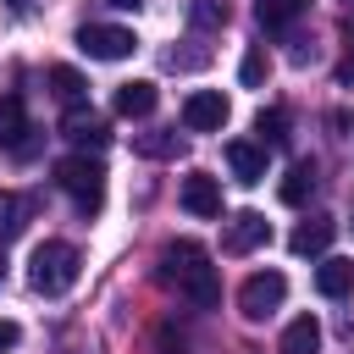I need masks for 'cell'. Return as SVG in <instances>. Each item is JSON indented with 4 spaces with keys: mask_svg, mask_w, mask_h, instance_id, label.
<instances>
[{
    "mask_svg": "<svg viewBox=\"0 0 354 354\" xmlns=\"http://www.w3.org/2000/svg\"><path fill=\"white\" fill-rule=\"evenodd\" d=\"M155 277H160L166 288H177L183 299H194L199 310H216V304H221V277H216L210 254H205L194 238L166 243V249H160V260H155Z\"/></svg>",
    "mask_w": 354,
    "mask_h": 354,
    "instance_id": "obj_1",
    "label": "cell"
},
{
    "mask_svg": "<svg viewBox=\"0 0 354 354\" xmlns=\"http://www.w3.org/2000/svg\"><path fill=\"white\" fill-rule=\"evenodd\" d=\"M77 271H83V254H77L66 238H44V243L33 249V260H28V288L44 293V299H61V293L77 282Z\"/></svg>",
    "mask_w": 354,
    "mask_h": 354,
    "instance_id": "obj_2",
    "label": "cell"
},
{
    "mask_svg": "<svg viewBox=\"0 0 354 354\" xmlns=\"http://www.w3.org/2000/svg\"><path fill=\"white\" fill-rule=\"evenodd\" d=\"M55 183H61V194H66L83 216H100V205H105V166H100L94 155H66V160H55Z\"/></svg>",
    "mask_w": 354,
    "mask_h": 354,
    "instance_id": "obj_3",
    "label": "cell"
},
{
    "mask_svg": "<svg viewBox=\"0 0 354 354\" xmlns=\"http://www.w3.org/2000/svg\"><path fill=\"white\" fill-rule=\"evenodd\" d=\"M282 299H288V277L282 271H254L238 288V315L243 321H266V315L282 310Z\"/></svg>",
    "mask_w": 354,
    "mask_h": 354,
    "instance_id": "obj_4",
    "label": "cell"
},
{
    "mask_svg": "<svg viewBox=\"0 0 354 354\" xmlns=\"http://www.w3.org/2000/svg\"><path fill=\"white\" fill-rule=\"evenodd\" d=\"M77 50L88 61H127L138 50V39H133V28H116V22H83L77 28Z\"/></svg>",
    "mask_w": 354,
    "mask_h": 354,
    "instance_id": "obj_5",
    "label": "cell"
},
{
    "mask_svg": "<svg viewBox=\"0 0 354 354\" xmlns=\"http://www.w3.org/2000/svg\"><path fill=\"white\" fill-rule=\"evenodd\" d=\"M227 116H232V105H227L221 88H194V94L183 100V127H188V133H221Z\"/></svg>",
    "mask_w": 354,
    "mask_h": 354,
    "instance_id": "obj_6",
    "label": "cell"
},
{
    "mask_svg": "<svg viewBox=\"0 0 354 354\" xmlns=\"http://www.w3.org/2000/svg\"><path fill=\"white\" fill-rule=\"evenodd\" d=\"M39 127L28 122V105H22V94H0V149L6 155H33V138Z\"/></svg>",
    "mask_w": 354,
    "mask_h": 354,
    "instance_id": "obj_7",
    "label": "cell"
},
{
    "mask_svg": "<svg viewBox=\"0 0 354 354\" xmlns=\"http://www.w3.org/2000/svg\"><path fill=\"white\" fill-rule=\"evenodd\" d=\"M177 199H183V210H188V216L210 221V216H221V177H210V171H188Z\"/></svg>",
    "mask_w": 354,
    "mask_h": 354,
    "instance_id": "obj_8",
    "label": "cell"
},
{
    "mask_svg": "<svg viewBox=\"0 0 354 354\" xmlns=\"http://www.w3.org/2000/svg\"><path fill=\"white\" fill-rule=\"evenodd\" d=\"M271 238V221L260 216V210H238L232 221H227V232H221V249L227 254H249V249H260Z\"/></svg>",
    "mask_w": 354,
    "mask_h": 354,
    "instance_id": "obj_9",
    "label": "cell"
},
{
    "mask_svg": "<svg viewBox=\"0 0 354 354\" xmlns=\"http://www.w3.org/2000/svg\"><path fill=\"white\" fill-rule=\"evenodd\" d=\"M61 133L77 144V155H88V149H105V138H111V127H105V116H94V111H83V105H72L66 111V122H61Z\"/></svg>",
    "mask_w": 354,
    "mask_h": 354,
    "instance_id": "obj_10",
    "label": "cell"
},
{
    "mask_svg": "<svg viewBox=\"0 0 354 354\" xmlns=\"http://www.w3.org/2000/svg\"><path fill=\"white\" fill-rule=\"evenodd\" d=\"M227 166H232V177L238 183H266V144H249V138H232L227 144Z\"/></svg>",
    "mask_w": 354,
    "mask_h": 354,
    "instance_id": "obj_11",
    "label": "cell"
},
{
    "mask_svg": "<svg viewBox=\"0 0 354 354\" xmlns=\"http://www.w3.org/2000/svg\"><path fill=\"white\" fill-rule=\"evenodd\" d=\"M155 100H160V88H155L149 77H133V83H116V94H111V105H116V116H149V111H155Z\"/></svg>",
    "mask_w": 354,
    "mask_h": 354,
    "instance_id": "obj_12",
    "label": "cell"
},
{
    "mask_svg": "<svg viewBox=\"0 0 354 354\" xmlns=\"http://www.w3.org/2000/svg\"><path fill=\"white\" fill-rule=\"evenodd\" d=\"M337 238V221L332 216H310V221H299L293 227V238H288V249L293 254H326V243Z\"/></svg>",
    "mask_w": 354,
    "mask_h": 354,
    "instance_id": "obj_13",
    "label": "cell"
},
{
    "mask_svg": "<svg viewBox=\"0 0 354 354\" xmlns=\"http://www.w3.org/2000/svg\"><path fill=\"white\" fill-rule=\"evenodd\" d=\"M315 288H321L326 299H343V293H354V260H343V254H326V260L315 266Z\"/></svg>",
    "mask_w": 354,
    "mask_h": 354,
    "instance_id": "obj_14",
    "label": "cell"
},
{
    "mask_svg": "<svg viewBox=\"0 0 354 354\" xmlns=\"http://www.w3.org/2000/svg\"><path fill=\"white\" fill-rule=\"evenodd\" d=\"M277 348H282V354H321V321H315V315H293Z\"/></svg>",
    "mask_w": 354,
    "mask_h": 354,
    "instance_id": "obj_15",
    "label": "cell"
},
{
    "mask_svg": "<svg viewBox=\"0 0 354 354\" xmlns=\"http://www.w3.org/2000/svg\"><path fill=\"white\" fill-rule=\"evenodd\" d=\"M133 149H138L144 160H177V155H183V133H177V127H155V133H138Z\"/></svg>",
    "mask_w": 354,
    "mask_h": 354,
    "instance_id": "obj_16",
    "label": "cell"
},
{
    "mask_svg": "<svg viewBox=\"0 0 354 354\" xmlns=\"http://www.w3.org/2000/svg\"><path fill=\"white\" fill-rule=\"evenodd\" d=\"M304 11H310V0H254L260 28H293Z\"/></svg>",
    "mask_w": 354,
    "mask_h": 354,
    "instance_id": "obj_17",
    "label": "cell"
},
{
    "mask_svg": "<svg viewBox=\"0 0 354 354\" xmlns=\"http://www.w3.org/2000/svg\"><path fill=\"white\" fill-rule=\"evenodd\" d=\"M22 227H28V199L11 194V188H0V243L22 238Z\"/></svg>",
    "mask_w": 354,
    "mask_h": 354,
    "instance_id": "obj_18",
    "label": "cell"
},
{
    "mask_svg": "<svg viewBox=\"0 0 354 354\" xmlns=\"http://www.w3.org/2000/svg\"><path fill=\"white\" fill-rule=\"evenodd\" d=\"M50 88H55V100L72 111V105H83V94H88V83H83V72L77 66H50Z\"/></svg>",
    "mask_w": 354,
    "mask_h": 354,
    "instance_id": "obj_19",
    "label": "cell"
},
{
    "mask_svg": "<svg viewBox=\"0 0 354 354\" xmlns=\"http://www.w3.org/2000/svg\"><path fill=\"white\" fill-rule=\"evenodd\" d=\"M310 194H315V166L310 160H293L288 177H282V205H304Z\"/></svg>",
    "mask_w": 354,
    "mask_h": 354,
    "instance_id": "obj_20",
    "label": "cell"
},
{
    "mask_svg": "<svg viewBox=\"0 0 354 354\" xmlns=\"http://www.w3.org/2000/svg\"><path fill=\"white\" fill-rule=\"evenodd\" d=\"M266 77H271V55H266V44H249L243 61H238V83L243 88H260Z\"/></svg>",
    "mask_w": 354,
    "mask_h": 354,
    "instance_id": "obj_21",
    "label": "cell"
},
{
    "mask_svg": "<svg viewBox=\"0 0 354 354\" xmlns=\"http://www.w3.org/2000/svg\"><path fill=\"white\" fill-rule=\"evenodd\" d=\"M254 133H260V144L282 149V144H288V111H277V105L260 111V116H254Z\"/></svg>",
    "mask_w": 354,
    "mask_h": 354,
    "instance_id": "obj_22",
    "label": "cell"
},
{
    "mask_svg": "<svg viewBox=\"0 0 354 354\" xmlns=\"http://www.w3.org/2000/svg\"><path fill=\"white\" fill-rule=\"evenodd\" d=\"M194 28H221L227 22V0H194Z\"/></svg>",
    "mask_w": 354,
    "mask_h": 354,
    "instance_id": "obj_23",
    "label": "cell"
},
{
    "mask_svg": "<svg viewBox=\"0 0 354 354\" xmlns=\"http://www.w3.org/2000/svg\"><path fill=\"white\" fill-rule=\"evenodd\" d=\"M337 83H343V88L354 83V28H348V50H343V61H337Z\"/></svg>",
    "mask_w": 354,
    "mask_h": 354,
    "instance_id": "obj_24",
    "label": "cell"
},
{
    "mask_svg": "<svg viewBox=\"0 0 354 354\" xmlns=\"http://www.w3.org/2000/svg\"><path fill=\"white\" fill-rule=\"evenodd\" d=\"M17 343H22V326L0 315V354H6V348H17Z\"/></svg>",
    "mask_w": 354,
    "mask_h": 354,
    "instance_id": "obj_25",
    "label": "cell"
},
{
    "mask_svg": "<svg viewBox=\"0 0 354 354\" xmlns=\"http://www.w3.org/2000/svg\"><path fill=\"white\" fill-rule=\"evenodd\" d=\"M6 6H11V11H17V17H28V11H33V6H39V0H6Z\"/></svg>",
    "mask_w": 354,
    "mask_h": 354,
    "instance_id": "obj_26",
    "label": "cell"
},
{
    "mask_svg": "<svg viewBox=\"0 0 354 354\" xmlns=\"http://www.w3.org/2000/svg\"><path fill=\"white\" fill-rule=\"evenodd\" d=\"M111 6H122V11H133V6H144V0H111Z\"/></svg>",
    "mask_w": 354,
    "mask_h": 354,
    "instance_id": "obj_27",
    "label": "cell"
},
{
    "mask_svg": "<svg viewBox=\"0 0 354 354\" xmlns=\"http://www.w3.org/2000/svg\"><path fill=\"white\" fill-rule=\"evenodd\" d=\"M0 282H6V254H0Z\"/></svg>",
    "mask_w": 354,
    "mask_h": 354,
    "instance_id": "obj_28",
    "label": "cell"
},
{
    "mask_svg": "<svg viewBox=\"0 0 354 354\" xmlns=\"http://www.w3.org/2000/svg\"><path fill=\"white\" fill-rule=\"evenodd\" d=\"M348 6H354V0H348Z\"/></svg>",
    "mask_w": 354,
    "mask_h": 354,
    "instance_id": "obj_29",
    "label": "cell"
}]
</instances>
